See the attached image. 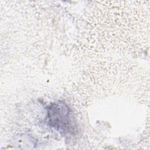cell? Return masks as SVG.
Instances as JSON below:
<instances>
[{
  "instance_id": "obj_1",
  "label": "cell",
  "mask_w": 150,
  "mask_h": 150,
  "mask_svg": "<svg viewBox=\"0 0 150 150\" xmlns=\"http://www.w3.org/2000/svg\"><path fill=\"white\" fill-rule=\"evenodd\" d=\"M70 112L69 107L64 102L57 101L52 103L47 107L49 125L59 132H70L72 124Z\"/></svg>"
}]
</instances>
